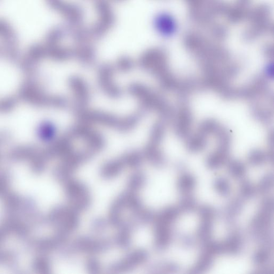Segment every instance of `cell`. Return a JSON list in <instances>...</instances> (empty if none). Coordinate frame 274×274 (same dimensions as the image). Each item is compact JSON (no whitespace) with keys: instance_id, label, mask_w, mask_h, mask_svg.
Segmentation results:
<instances>
[{"instance_id":"obj_13","label":"cell","mask_w":274,"mask_h":274,"mask_svg":"<svg viewBox=\"0 0 274 274\" xmlns=\"http://www.w3.org/2000/svg\"><path fill=\"white\" fill-rule=\"evenodd\" d=\"M179 267L173 262H159L153 264L148 270L153 273L173 272L179 269Z\"/></svg>"},{"instance_id":"obj_3","label":"cell","mask_w":274,"mask_h":274,"mask_svg":"<svg viewBox=\"0 0 274 274\" xmlns=\"http://www.w3.org/2000/svg\"><path fill=\"white\" fill-rule=\"evenodd\" d=\"M153 224L154 248L159 252L164 251L169 248L173 238L171 225L158 222Z\"/></svg>"},{"instance_id":"obj_17","label":"cell","mask_w":274,"mask_h":274,"mask_svg":"<svg viewBox=\"0 0 274 274\" xmlns=\"http://www.w3.org/2000/svg\"><path fill=\"white\" fill-rule=\"evenodd\" d=\"M85 266L86 269L91 273H99L102 270L100 262L93 256H91L87 259L85 261Z\"/></svg>"},{"instance_id":"obj_18","label":"cell","mask_w":274,"mask_h":274,"mask_svg":"<svg viewBox=\"0 0 274 274\" xmlns=\"http://www.w3.org/2000/svg\"><path fill=\"white\" fill-rule=\"evenodd\" d=\"M199 214L201 220L214 221L217 213L215 210L209 206H202L199 209Z\"/></svg>"},{"instance_id":"obj_2","label":"cell","mask_w":274,"mask_h":274,"mask_svg":"<svg viewBox=\"0 0 274 274\" xmlns=\"http://www.w3.org/2000/svg\"><path fill=\"white\" fill-rule=\"evenodd\" d=\"M149 254L144 249H136L126 254L120 260L114 262L108 268L112 273H124L134 270L148 261Z\"/></svg>"},{"instance_id":"obj_10","label":"cell","mask_w":274,"mask_h":274,"mask_svg":"<svg viewBox=\"0 0 274 274\" xmlns=\"http://www.w3.org/2000/svg\"><path fill=\"white\" fill-rule=\"evenodd\" d=\"M271 249L268 248L261 247L253 254V263L260 267L266 266L270 261Z\"/></svg>"},{"instance_id":"obj_12","label":"cell","mask_w":274,"mask_h":274,"mask_svg":"<svg viewBox=\"0 0 274 274\" xmlns=\"http://www.w3.org/2000/svg\"><path fill=\"white\" fill-rule=\"evenodd\" d=\"M239 194L243 200L251 199L257 194L256 187L250 181L245 180L241 184Z\"/></svg>"},{"instance_id":"obj_8","label":"cell","mask_w":274,"mask_h":274,"mask_svg":"<svg viewBox=\"0 0 274 274\" xmlns=\"http://www.w3.org/2000/svg\"><path fill=\"white\" fill-rule=\"evenodd\" d=\"M214 256L207 252H202L201 256L190 269V273H202L209 270L213 265Z\"/></svg>"},{"instance_id":"obj_1","label":"cell","mask_w":274,"mask_h":274,"mask_svg":"<svg viewBox=\"0 0 274 274\" xmlns=\"http://www.w3.org/2000/svg\"><path fill=\"white\" fill-rule=\"evenodd\" d=\"M62 184L70 207L80 213L90 208L91 195L86 185L74 177Z\"/></svg>"},{"instance_id":"obj_19","label":"cell","mask_w":274,"mask_h":274,"mask_svg":"<svg viewBox=\"0 0 274 274\" xmlns=\"http://www.w3.org/2000/svg\"><path fill=\"white\" fill-rule=\"evenodd\" d=\"M109 226H110L109 221L102 218L96 219L92 223V230L96 233L104 231Z\"/></svg>"},{"instance_id":"obj_20","label":"cell","mask_w":274,"mask_h":274,"mask_svg":"<svg viewBox=\"0 0 274 274\" xmlns=\"http://www.w3.org/2000/svg\"><path fill=\"white\" fill-rule=\"evenodd\" d=\"M268 159L266 156L260 152L252 153L250 156V163L254 165H260Z\"/></svg>"},{"instance_id":"obj_16","label":"cell","mask_w":274,"mask_h":274,"mask_svg":"<svg viewBox=\"0 0 274 274\" xmlns=\"http://www.w3.org/2000/svg\"><path fill=\"white\" fill-rule=\"evenodd\" d=\"M228 171L232 178L242 179L246 176L247 169L246 166L238 161H233L228 165Z\"/></svg>"},{"instance_id":"obj_21","label":"cell","mask_w":274,"mask_h":274,"mask_svg":"<svg viewBox=\"0 0 274 274\" xmlns=\"http://www.w3.org/2000/svg\"><path fill=\"white\" fill-rule=\"evenodd\" d=\"M182 242L184 246L186 248L193 247L194 242L193 239L189 236H183L182 238Z\"/></svg>"},{"instance_id":"obj_15","label":"cell","mask_w":274,"mask_h":274,"mask_svg":"<svg viewBox=\"0 0 274 274\" xmlns=\"http://www.w3.org/2000/svg\"><path fill=\"white\" fill-rule=\"evenodd\" d=\"M273 176L272 173H268L262 176L256 187L258 193L265 194L273 187Z\"/></svg>"},{"instance_id":"obj_7","label":"cell","mask_w":274,"mask_h":274,"mask_svg":"<svg viewBox=\"0 0 274 274\" xmlns=\"http://www.w3.org/2000/svg\"><path fill=\"white\" fill-rule=\"evenodd\" d=\"M197 181L190 174H182L177 183V188L183 194L191 193L196 187Z\"/></svg>"},{"instance_id":"obj_14","label":"cell","mask_w":274,"mask_h":274,"mask_svg":"<svg viewBox=\"0 0 274 274\" xmlns=\"http://www.w3.org/2000/svg\"><path fill=\"white\" fill-rule=\"evenodd\" d=\"M214 188L220 195L226 197L230 193L231 187L227 179L223 177L215 179L213 183Z\"/></svg>"},{"instance_id":"obj_5","label":"cell","mask_w":274,"mask_h":274,"mask_svg":"<svg viewBox=\"0 0 274 274\" xmlns=\"http://www.w3.org/2000/svg\"><path fill=\"white\" fill-rule=\"evenodd\" d=\"M223 254L236 256L242 251L243 241L238 232H232L227 239L221 242Z\"/></svg>"},{"instance_id":"obj_4","label":"cell","mask_w":274,"mask_h":274,"mask_svg":"<svg viewBox=\"0 0 274 274\" xmlns=\"http://www.w3.org/2000/svg\"><path fill=\"white\" fill-rule=\"evenodd\" d=\"M128 167L125 156L121 159H116L106 163L99 172L101 177L105 180H112L119 176Z\"/></svg>"},{"instance_id":"obj_11","label":"cell","mask_w":274,"mask_h":274,"mask_svg":"<svg viewBox=\"0 0 274 274\" xmlns=\"http://www.w3.org/2000/svg\"><path fill=\"white\" fill-rule=\"evenodd\" d=\"M179 208L182 213H190L197 208V202L191 193L183 194L181 199Z\"/></svg>"},{"instance_id":"obj_6","label":"cell","mask_w":274,"mask_h":274,"mask_svg":"<svg viewBox=\"0 0 274 274\" xmlns=\"http://www.w3.org/2000/svg\"><path fill=\"white\" fill-rule=\"evenodd\" d=\"M147 178L145 174L139 170L133 173L128 179L126 190L139 193L146 184Z\"/></svg>"},{"instance_id":"obj_9","label":"cell","mask_w":274,"mask_h":274,"mask_svg":"<svg viewBox=\"0 0 274 274\" xmlns=\"http://www.w3.org/2000/svg\"><path fill=\"white\" fill-rule=\"evenodd\" d=\"M213 230V221L202 220L197 233L198 239L202 245L211 240Z\"/></svg>"}]
</instances>
